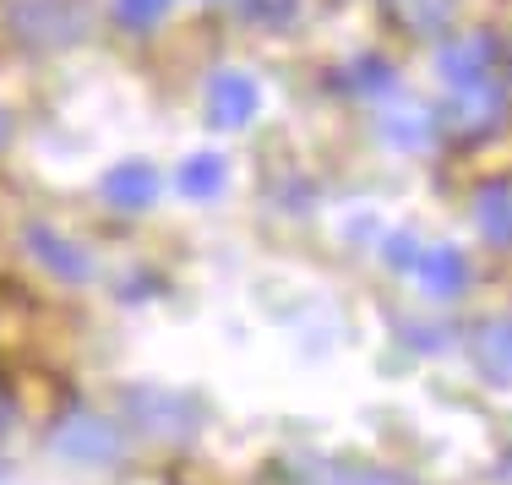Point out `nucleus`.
<instances>
[{
	"mask_svg": "<svg viewBox=\"0 0 512 485\" xmlns=\"http://www.w3.org/2000/svg\"><path fill=\"white\" fill-rule=\"evenodd\" d=\"M436 66H442V82L458 93V109L469 120H485L496 104H502V44H496L491 33L453 39Z\"/></svg>",
	"mask_w": 512,
	"mask_h": 485,
	"instance_id": "obj_1",
	"label": "nucleus"
},
{
	"mask_svg": "<svg viewBox=\"0 0 512 485\" xmlns=\"http://www.w3.org/2000/svg\"><path fill=\"white\" fill-rule=\"evenodd\" d=\"M6 22L33 50H66V44L88 39L93 0H11Z\"/></svg>",
	"mask_w": 512,
	"mask_h": 485,
	"instance_id": "obj_2",
	"label": "nucleus"
},
{
	"mask_svg": "<svg viewBox=\"0 0 512 485\" xmlns=\"http://www.w3.org/2000/svg\"><path fill=\"white\" fill-rule=\"evenodd\" d=\"M126 415L142 436H158V442H186L197 431L202 409L197 398L186 393H169V387H131L126 393Z\"/></svg>",
	"mask_w": 512,
	"mask_h": 485,
	"instance_id": "obj_3",
	"label": "nucleus"
},
{
	"mask_svg": "<svg viewBox=\"0 0 512 485\" xmlns=\"http://www.w3.org/2000/svg\"><path fill=\"white\" fill-rule=\"evenodd\" d=\"M55 447L77 464H115L120 458V426H109L104 415H66L55 426Z\"/></svg>",
	"mask_w": 512,
	"mask_h": 485,
	"instance_id": "obj_4",
	"label": "nucleus"
},
{
	"mask_svg": "<svg viewBox=\"0 0 512 485\" xmlns=\"http://www.w3.org/2000/svg\"><path fill=\"white\" fill-rule=\"evenodd\" d=\"M256 109H262V88H256V77H246V71H218L207 82V120H213V131L251 126Z\"/></svg>",
	"mask_w": 512,
	"mask_h": 485,
	"instance_id": "obj_5",
	"label": "nucleus"
},
{
	"mask_svg": "<svg viewBox=\"0 0 512 485\" xmlns=\"http://www.w3.org/2000/svg\"><path fill=\"white\" fill-rule=\"evenodd\" d=\"M28 251L39 257V268H50L60 284H88L93 278V257L77 246V240H66L60 229H50V224H28Z\"/></svg>",
	"mask_w": 512,
	"mask_h": 485,
	"instance_id": "obj_6",
	"label": "nucleus"
},
{
	"mask_svg": "<svg viewBox=\"0 0 512 485\" xmlns=\"http://www.w3.org/2000/svg\"><path fill=\"white\" fill-rule=\"evenodd\" d=\"M469 360L491 387H512V317H485L469 333Z\"/></svg>",
	"mask_w": 512,
	"mask_h": 485,
	"instance_id": "obj_7",
	"label": "nucleus"
},
{
	"mask_svg": "<svg viewBox=\"0 0 512 485\" xmlns=\"http://www.w3.org/2000/svg\"><path fill=\"white\" fill-rule=\"evenodd\" d=\"M289 485H409L404 475L382 464H349V458H311V464L289 469Z\"/></svg>",
	"mask_w": 512,
	"mask_h": 485,
	"instance_id": "obj_8",
	"label": "nucleus"
},
{
	"mask_svg": "<svg viewBox=\"0 0 512 485\" xmlns=\"http://www.w3.org/2000/svg\"><path fill=\"white\" fill-rule=\"evenodd\" d=\"M99 191H104V202H109L115 213H142V208H153V197H158V169L142 164V159L115 164V169L99 180Z\"/></svg>",
	"mask_w": 512,
	"mask_h": 485,
	"instance_id": "obj_9",
	"label": "nucleus"
},
{
	"mask_svg": "<svg viewBox=\"0 0 512 485\" xmlns=\"http://www.w3.org/2000/svg\"><path fill=\"white\" fill-rule=\"evenodd\" d=\"M387 22L398 33H414V39H436V33L453 28L458 17V0H382Z\"/></svg>",
	"mask_w": 512,
	"mask_h": 485,
	"instance_id": "obj_10",
	"label": "nucleus"
},
{
	"mask_svg": "<svg viewBox=\"0 0 512 485\" xmlns=\"http://www.w3.org/2000/svg\"><path fill=\"white\" fill-rule=\"evenodd\" d=\"M414 273H420V284L431 289V295H458L463 284H469V257H463L458 246H431L414 257Z\"/></svg>",
	"mask_w": 512,
	"mask_h": 485,
	"instance_id": "obj_11",
	"label": "nucleus"
},
{
	"mask_svg": "<svg viewBox=\"0 0 512 485\" xmlns=\"http://www.w3.org/2000/svg\"><path fill=\"white\" fill-rule=\"evenodd\" d=\"M474 218H480V235L491 240V246L512 251V175L491 180V186L474 197Z\"/></svg>",
	"mask_w": 512,
	"mask_h": 485,
	"instance_id": "obj_12",
	"label": "nucleus"
},
{
	"mask_svg": "<svg viewBox=\"0 0 512 485\" xmlns=\"http://www.w3.org/2000/svg\"><path fill=\"white\" fill-rule=\"evenodd\" d=\"M224 180H229V164L218 159V153H191V159L180 164V191L197 197V202H213L218 191H224Z\"/></svg>",
	"mask_w": 512,
	"mask_h": 485,
	"instance_id": "obj_13",
	"label": "nucleus"
},
{
	"mask_svg": "<svg viewBox=\"0 0 512 485\" xmlns=\"http://www.w3.org/2000/svg\"><path fill=\"white\" fill-rule=\"evenodd\" d=\"M344 82H349L355 93H387V88H393V66L365 55V60H355V66L344 71Z\"/></svg>",
	"mask_w": 512,
	"mask_h": 485,
	"instance_id": "obj_14",
	"label": "nucleus"
},
{
	"mask_svg": "<svg viewBox=\"0 0 512 485\" xmlns=\"http://www.w3.org/2000/svg\"><path fill=\"white\" fill-rule=\"evenodd\" d=\"M240 11H246L256 28H284V22H295L300 0H240Z\"/></svg>",
	"mask_w": 512,
	"mask_h": 485,
	"instance_id": "obj_15",
	"label": "nucleus"
},
{
	"mask_svg": "<svg viewBox=\"0 0 512 485\" xmlns=\"http://www.w3.org/2000/svg\"><path fill=\"white\" fill-rule=\"evenodd\" d=\"M169 6H175V0H115V17L126 22V28H153Z\"/></svg>",
	"mask_w": 512,
	"mask_h": 485,
	"instance_id": "obj_16",
	"label": "nucleus"
},
{
	"mask_svg": "<svg viewBox=\"0 0 512 485\" xmlns=\"http://www.w3.org/2000/svg\"><path fill=\"white\" fill-rule=\"evenodd\" d=\"M414 257H420V246H414L409 235H393V240H387V262H393V268H414Z\"/></svg>",
	"mask_w": 512,
	"mask_h": 485,
	"instance_id": "obj_17",
	"label": "nucleus"
},
{
	"mask_svg": "<svg viewBox=\"0 0 512 485\" xmlns=\"http://www.w3.org/2000/svg\"><path fill=\"white\" fill-rule=\"evenodd\" d=\"M6 426H11V393L0 387V436H6Z\"/></svg>",
	"mask_w": 512,
	"mask_h": 485,
	"instance_id": "obj_18",
	"label": "nucleus"
},
{
	"mask_svg": "<svg viewBox=\"0 0 512 485\" xmlns=\"http://www.w3.org/2000/svg\"><path fill=\"white\" fill-rule=\"evenodd\" d=\"M6 142H11V115L0 109V148H6Z\"/></svg>",
	"mask_w": 512,
	"mask_h": 485,
	"instance_id": "obj_19",
	"label": "nucleus"
}]
</instances>
